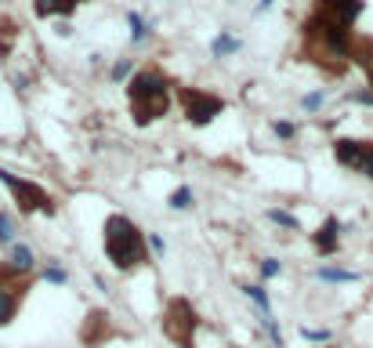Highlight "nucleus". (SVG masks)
Masks as SVG:
<instances>
[{"label":"nucleus","instance_id":"12","mask_svg":"<svg viewBox=\"0 0 373 348\" xmlns=\"http://www.w3.org/2000/svg\"><path fill=\"white\" fill-rule=\"evenodd\" d=\"M15 268H19V272H33V268H37V258H33V250H29V247H22V243H15L11 247V258H8Z\"/></svg>","mask_w":373,"mask_h":348},{"label":"nucleus","instance_id":"7","mask_svg":"<svg viewBox=\"0 0 373 348\" xmlns=\"http://www.w3.org/2000/svg\"><path fill=\"white\" fill-rule=\"evenodd\" d=\"M333 156L340 167L359 171L373 182V141H359V138H337L333 141Z\"/></svg>","mask_w":373,"mask_h":348},{"label":"nucleus","instance_id":"5","mask_svg":"<svg viewBox=\"0 0 373 348\" xmlns=\"http://www.w3.org/2000/svg\"><path fill=\"white\" fill-rule=\"evenodd\" d=\"M196 330H200V315L185 297H171L164 308V334L177 348H196Z\"/></svg>","mask_w":373,"mask_h":348},{"label":"nucleus","instance_id":"3","mask_svg":"<svg viewBox=\"0 0 373 348\" xmlns=\"http://www.w3.org/2000/svg\"><path fill=\"white\" fill-rule=\"evenodd\" d=\"M0 182H4L11 189V200L19 203V211L22 214H58V203L51 200V193L47 189H40L37 182H29V178H19L15 171L8 167H0Z\"/></svg>","mask_w":373,"mask_h":348},{"label":"nucleus","instance_id":"17","mask_svg":"<svg viewBox=\"0 0 373 348\" xmlns=\"http://www.w3.org/2000/svg\"><path fill=\"white\" fill-rule=\"evenodd\" d=\"M243 294H247L250 297V302H257V305H261L265 308V315H268V294H265V287H254V283H243Z\"/></svg>","mask_w":373,"mask_h":348},{"label":"nucleus","instance_id":"14","mask_svg":"<svg viewBox=\"0 0 373 348\" xmlns=\"http://www.w3.org/2000/svg\"><path fill=\"white\" fill-rule=\"evenodd\" d=\"M319 279H327V283H355L359 276L348 272V268H319Z\"/></svg>","mask_w":373,"mask_h":348},{"label":"nucleus","instance_id":"11","mask_svg":"<svg viewBox=\"0 0 373 348\" xmlns=\"http://www.w3.org/2000/svg\"><path fill=\"white\" fill-rule=\"evenodd\" d=\"M80 4H87V0H33V11L40 15V19H55V15L69 19Z\"/></svg>","mask_w":373,"mask_h":348},{"label":"nucleus","instance_id":"20","mask_svg":"<svg viewBox=\"0 0 373 348\" xmlns=\"http://www.w3.org/2000/svg\"><path fill=\"white\" fill-rule=\"evenodd\" d=\"M272 131L279 134V138H294V134H297V128H294V123H286V120H275Z\"/></svg>","mask_w":373,"mask_h":348},{"label":"nucleus","instance_id":"4","mask_svg":"<svg viewBox=\"0 0 373 348\" xmlns=\"http://www.w3.org/2000/svg\"><path fill=\"white\" fill-rule=\"evenodd\" d=\"M29 287H33V272H19L11 261H0V327L15 323Z\"/></svg>","mask_w":373,"mask_h":348},{"label":"nucleus","instance_id":"15","mask_svg":"<svg viewBox=\"0 0 373 348\" xmlns=\"http://www.w3.org/2000/svg\"><path fill=\"white\" fill-rule=\"evenodd\" d=\"M15 236H19L15 218H11L8 211H0V243H15Z\"/></svg>","mask_w":373,"mask_h":348},{"label":"nucleus","instance_id":"1","mask_svg":"<svg viewBox=\"0 0 373 348\" xmlns=\"http://www.w3.org/2000/svg\"><path fill=\"white\" fill-rule=\"evenodd\" d=\"M102 247L105 258L116 272H135V268L149 265V240L135 218L127 214H109L102 229Z\"/></svg>","mask_w":373,"mask_h":348},{"label":"nucleus","instance_id":"13","mask_svg":"<svg viewBox=\"0 0 373 348\" xmlns=\"http://www.w3.org/2000/svg\"><path fill=\"white\" fill-rule=\"evenodd\" d=\"M167 203H171V211H189V207H192V189H189V185L174 189V193L167 196Z\"/></svg>","mask_w":373,"mask_h":348},{"label":"nucleus","instance_id":"18","mask_svg":"<svg viewBox=\"0 0 373 348\" xmlns=\"http://www.w3.org/2000/svg\"><path fill=\"white\" fill-rule=\"evenodd\" d=\"M268 221H275V225H283V229H297V218L286 214V211H268Z\"/></svg>","mask_w":373,"mask_h":348},{"label":"nucleus","instance_id":"22","mask_svg":"<svg viewBox=\"0 0 373 348\" xmlns=\"http://www.w3.org/2000/svg\"><path fill=\"white\" fill-rule=\"evenodd\" d=\"M261 276H265V279L279 276V261H275V258H265V261H261Z\"/></svg>","mask_w":373,"mask_h":348},{"label":"nucleus","instance_id":"21","mask_svg":"<svg viewBox=\"0 0 373 348\" xmlns=\"http://www.w3.org/2000/svg\"><path fill=\"white\" fill-rule=\"evenodd\" d=\"M127 22H131V29H135V40H145V22H141V15H127Z\"/></svg>","mask_w":373,"mask_h":348},{"label":"nucleus","instance_id":"6","mask_svg":"<svg viewBox=\"0 0 373 348\" xmlns=\"http://www.w3.org/2000/svg\"><path fill=\"white\" fill-rule=\"evenodd\" d=\"M177 102H182V113L192 128H207L225 113V98L214 91H203V87H177Z\"/></svg>","mask_w":373,"mask_h":348},{"label":"nucleus","instance_id":"23","mask_svg":"<svg viewBox=\"0 0 373 348\" xmlns=\"http://www.w3.org/2000/svg\"><path fill=\"white\" fill-rule=\"evenodd\" d=\"M123 76H131V62H116V66H112V80H123Z\"/></svg>","mask_w":373,"mask_h":348},{"label":"nucleus","instance_id":"26","mask_svg":"<svg viewBox=\"0 0 373 348\" xmlns=\"http://www.w3.org/2000/svg\"><path fill=\"white\" fill-rule=\"evenodd\" d=\"M366 73H370V91H373V69H366Z\"/></svg>","mask_w":373,"mask_h":348},{"label":"nucleus","instance_id":"10","mask_svg":"<svg viewBox=\"0 0 373 348\" xmlns=\"http://www.w3.org/2000/svg\"><path fill=\"white\" fill-rule=\"evenodd\" d=\"M312 243L319 247V254H337V247H340V221L327 218L319 225V232H312Z\"/></svg>","mask_w":373,"mask_h":348},{"label":"nucleus","instance_id":"19","mask_svg":"<svg viewBox=\"0 0 373 348\" xmlns=\"http://www.w3.org/2000/svg\"><path fill=\"white\" fill-rule=\"evenodd\" d=\"M322 102H327V91H312V94H304V98H301V105L308 109V113H315Z\"/></svg>","mask_w":373,"mask_h":348},{"label":"nucleus","instance_id":"16","mask_svg":"<svg viewBox=\"0 0 373 348\" xmlns=\"http://www.w3.org/2000/svg\"><path fill=\"white\" fill-rule=\"evenodd\" d=\"M232 51H239V40H236V37H229V33H221V37L214 40V55H218V58H225V55H232Z\"/></svg>","mask_w":373,"mask_h":348},{"label":"nucleus","instance_id":"2","mask_svg":"<svg viewBox=\"0 0 373 348\" xmlns=\"http://www.w3.org/2000/svg\"><path fill=\"white\" fill-rule=\"evenodd\" d=\"M127 102H131V116L135 123H153L159 116H167L171 109V84L159 69H141L131 76L127 84Z\"/></svg>","mask_w":373,"mask_h":348},{"label":"nucleus","instance_id":"25","mask_svg":"<svg viewBox=\"0 0 373 348\" xmlns=\"http://www.w3.org/2000/svg\"><path fill=\"white\" fill-rule=\"evenodd\" d=\"M304 338H312V341H327L330 334H327V330H304Z\"/></svg>","mask_w":373,"mask_h":348},{"label":"nucleus","instance_id":"9","mask_svg":"<svg viewBox=\"0 0 373 348\" xmlns=\"http://www.w3.org/2000/svg\"><path fill=\"white\" fill-rule=\"evenodd\" d=\"M315 11L327 15V19H337L340 26H355V19L363 15V0H315Z\"/></svg>","mask_w":373,"mask_h":348},{"label":"nucleus","instance_id":"24","mask_svg":"<svg viewBox=\"0 0 373 348\" xmlns=\"http://www.w3.org/2000/svg\"><path fill=\"white\" fill-rule=\"evenodd\" d=\"M44 279H47V283H66L69 276L62 272V268H47V272H44Z\"/></svg>","mask_w":373,"mask_h":348},{"label":"nucleus","instance_id":"8","mask_svg":"<svg viewBox=\"0 0 373 348\" xmlns=\"http://www.w3.org/2000/svg\"><path fill=\"white\" fill-rule=\"evenodd\" d=\"M109 338H116V323L109 320L105 308H91L84 315V327H80V345H84V348H98Z\"/></svg>","mask_w":373,"mask_h":348}]
</instances>
